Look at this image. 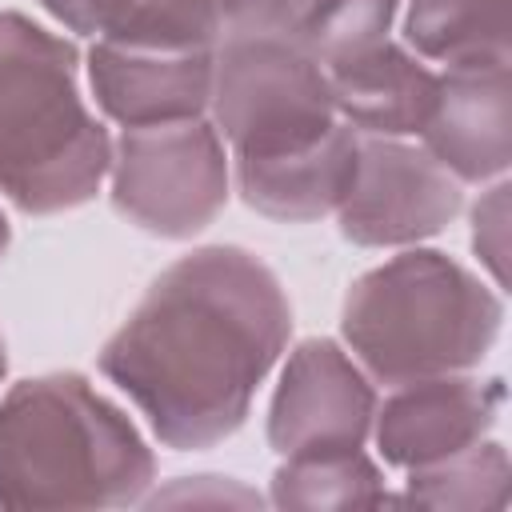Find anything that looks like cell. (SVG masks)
Returning a JSON list of instances; mask_svg holds the SVG:
<instances>
[{
    "label": "cell",
    "instance_id": "1",
    "mask_svg": "<svg viewBox=\"0 0 512 512\" xmlns=\"http://www.w3.org/2000/svg\"><path fill=\"white\" fill-rule=\"evenodd\" d=\"M292 308L248 248L212 244L168 264L100 352V372L176 452L228 440L288 348Z\"/></svg>",
    "mask_w": 512,
    "mask_h": 512
},
{
    "label": "cell",
    "instance_id": "2",
    "mask_svg": "<svg viewBox=\"0 0 512 512\" xmlns=\"http://www.w3.org/2000/svg\"><path fill=\"white\" fill-rule=\"evenodd\" d=\"M152 476L136 424L80 372L20 380L0 400V508H124Z\"/></svg>",
    "mask_w": 512,
    "mask_h": 512
},
{
    "label": "cell",
    "instance_id": "3",
    "mask_svg": "<svg viewBox=\"0 0 512 512\" xmlns=\"http://www.w3.org/2000/svg\"><path fill=\"white\" fill-rule=\"evenodd\" d=\"M112 140L80 96V52L44 24L0 12V192L28 216L80 208Z\"/></svg>",
    "mask_w": 512,
    "mask_h": 512
},
{
    "label": "cell",
    "instance_id": "4",
    "mask_svg": "<svg viewBox=\"0 0 512 512\" xmlns=\"http://www.w3.org/2000/svg\"><path fill=\"white\" fill-rule=\"evenodd\" d=\"M504 300L436 248L400 252L352 280L340 332L380 384L476 368L496 344Z\"/></svg>",
    "mask_w": 512,
    "mask_h": 512
},
{
    "label": "cell",
    "instance_id": "5",
    "mask_svg": "<svg viewBox=\"0 0 512 512\" xmlns=\"http://www.w3.org/2000/svg\"><path fill=\"white\" fill-rule=\"evenodd\" d=\"M208 108L232 160L292 156L340 124L328 68L288 32H228Z\"/></svg>",
    "mask_w": 512,
    "mask_h": 512
},
{
    "label": "cell",
    "instance_id": "6",
    "mask_svg": "<svg viewBox=\"0 0 512 512\" xmlns=\"http://www.w3.org/2000/svg\"><path fill=\"white\" fill-rule=\"evenodd\" d=\"M228 152L216 124L176 120L124 128L112 144V208L164 240H188L228 200Z\"/></svg>",
    "mask_w": 512,
    "mask_h": 512
},
{
    "label": "cell",
    "instance_id": "7",
    "mask_svg": "<svg viewBox=\"0 0 512 512\" xmlns=\"http://www.w3.org/2000/svg\"><path fill=\"white\" fill-rule=\"evenodd\" d=\"M460 204V180L424 148L396 136H360L336 220L340 236L360 248H400L444 232Z\"/></svg>",
    "mask_w": 512,
    "mask_h": 512
},
{
    "label": "cell",
    "instance_id": "8",
    "mask_svg": "<svg viewBox=\"0 0 512 512\" xmlns=\"http://www.w3.org/2000/svg\"><path fill=\"white\" fill-rule=\"evenodd\" d=\"M372 420V380L336 340L316 336L292 348L268 408V444L280 460L360 452Z\"/></svg>",
    "mask_w": 512,
    "mask_h": 512
},
{
    "label": "cell",
    "instance_id": "9",
    "mask_svg": "<svg viewBox=\"0 0 512 512\" xmlns=\"http://www.w3.org/2000/svg\"><path fill=\"white\" fill-rule=\"evenodd\" d=\"M504 408V380L500 376H424L396 384V392L376 404L372 436L392 468H428L464 452L468 444L484 440Z\"/></svg>",
    "mask_w": 512,
    "mask_h": 512
},
{
    "label": "cell",
    "instance_id": "10",
    "mask_svg": "<svg viewBox=\"0 0 512 512\" xmlns=\"http://www.w3.org/2000/svg\"><path fill=\"white\" fill-rule=\"evenodd\" d=\"M424 152L460 184H488L512 164L508 64H460L436 76V100L420 128Z\"/></svg>",
    "mask_w": 512,
    "mask_h": 512
},
{
    "label": "cell",
    "instance_id": "11",
    "mask_svg": "<svg viewBox=\"0 0 512 512\" xmlns=\"http://www.w3.org/2000/svg\"><path fill=\"white\" fill-rule=\"evenodd\" d=\"M216 48L156 52L96 40L88 52V84L108 120L124 128L200 120L212 100Z\"/></svg>",
    "mask_w": 512,
    "mask_h": 512
},
{
    "label": "cell",
    "instance_id": "12",
    "mask_svg": "<svg viewBox=\"0 0 512 512\" xmlns=\"http://www.w3.org/2000/svg\"><path fill=\"white\" fill-rule=\"evenodd\" d=\"M328 80L336 116L360 136H420L436 100V72L388 40L328 68Z\"/></svg>",
    "mask_w": 512,
    "mask_h": 512
},
{
    "label": "cell",
    "instance_id": "13",
    "mask_svg": "<svg viewBox=\"0 0 512 512\" xmlns=\"http://www.w3.org/2000/svg\"><path fill=\"white\" fill-rule=\"evenodd\" d=\"M360 132L344 120L312 148L276 160H232L240 200L268 220L308 224L336 212L356 156Z\"/></svg>",
    "mask_w": 512,
    "mask_h": 512
},
{
    "label": "cell",
    "instance_id": "14",
    "mask_svg": "<svg viewBox=\"0 0 512 512\" xmlns=\"http://www.w3.org/2000/svg\"><path fill=\"white\" fill-rule=\"evenodd\" d=\"M404 40L444 68L512 60V0H408Z\"/></svg>",
    "mask_w": 512,
    "mask_h": 512
},
{
    "label": "cell",
    "instance_id": "15",
    "mask_svg": "<svg viewBox=\"0 0 512 512\" xmlns=\"http://www.w3.org/2000/svg\"><path fill=\"white\" fill-rule=\"evenodd\" d=\"M396 8L400 0H296L284 32L324 68H336L384 44Z\"/></svg>",
    "mask_w": 512,
    "mask_h": 512
},
{
    "label": "cell",
    "instance_id": "16",
    "mask_svg": "<svg viewBox=\"0 0 512 512\" xmlns=\"http://www.w3.org/2000/svg\"><path fill=\"white\" fill-rule=\"evenodd\" d=\"M508 452L496 440H476L464 452L436 460L428 468L408 472V504L424 508H464V512H484V508H504L508 504Z\"/></svg>",
    "mask_w": 512,
    "mask_h": 512
},
{
    "label": "cell",
    "instance_id": "17",
    "mask_svg": "<svg viewBox=\"0 0 512 512\" xmlns=\"http://www.w3.org/2000/svg\"><path fill=\"white\" fill-rule=\"evenodd\" d=\"M272 504L280 508H364L388 504L380 468L360 452L284 460L272 476Z\"/></svg>",
    "mask_w": 512,
    "mask_h": 512
},
{
    "label": "cell",
    "instance_id": "18",
    "mask_svg": "<svg viewBox=\"0 0 512 512\" xmlns=\"http://www.w3.org/2000/svg\"><path fill=\"white\" fill-rule=\"evenodd\" d=\"M220 32V0H132L120 24L100 40L156 52H204L216 48Z\"/></svg>",
    "mask_w": 512,
    "mask_h": 512
},
{
    "label": "cell",
    "instance_id": "19",
    "mask_svg": "<svg viewBox=\"0 0 512 512\" xmlns=\"http://www.w3.org/2000/svg\"><path fill=\"white\" fill-rule=\"evenodd\" d=\"M472 252L488 268L492 284L508 280V184L496 180L472 208Z\"/></svg>",
    "mask_w": 512,
    "mask_h": 512
},
{
    "label": "cell",
    "instance_id": "20",
    "mask_svg": "<svg viewBox=\"0 0 512 512\" xmlns=\"http://www.w3.org/2000/svg\"><path fill=\"white\" fill-rule=\"evenodd\" d=\"M132 0H40L48 16H56L64 28L84 36H108Z\"/></svg>",
    "mask_w": 512,
    "mask_h": 512
},
{
    "label": "cell",
    "instance_id": "21",
    "mask_svg": "<svg viewBox=\"0 0 512 512\" xmlns=\"http://www.w3.org/2000/svg\"><path fill=\"white\" fill-rule=\"evenodd\" d=\"M296 0H220L228 32H284Z\"/></svg>",
    "mask_w": 512,
    "mask_h": 512
},
{
    "label": "cell",
    "instance_id": "22",
    "mask_svg": "<svg viewBox=\"0 0 512 512\" xmlns=\"http://www.w3.org/2000/svg\"><path fill=\"white\" fill-rule=\"evenodd\" d=\"M8 240H12V228H8V220H4V212H0V260H4V252H8Z\"/></svg>",
    "mask_w": 512,
    "mask_h": 512
},
{
    "label": "cell",
    "instance_id": "23",
    "mask_svg": "<svg viewBox=\"0 0 512 512\" xmlns=\"http://www.w3.org/2000/svg\"><path fill=\"white\" fill-rule=\"evenodd\" d=\"M4 368H8V352H4V336H0V380H4Z\"/></svg>",
    "mask_w": 512,
    "mask_h": 512
}]
</instances>
